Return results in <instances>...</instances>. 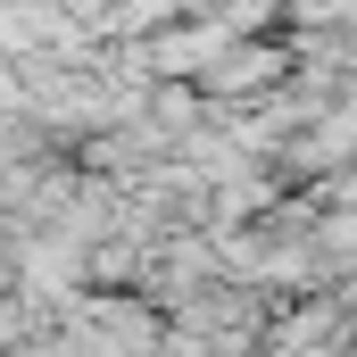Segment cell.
Returning <instances> with one entry per match:
<instances>
[{"mask_svg":"<svg viewBox=\"0 0 357 357\" xmlns=\"http://www.w3.org/2000/svg\"><path fill=\"white\" fill-rule=\"evenodd\" d=\"M349 307H357V291H349Z\"/></svg>","mask_w":357,"mask_h":357,"instance_id":"1","label":"cell"}]
</instances>
